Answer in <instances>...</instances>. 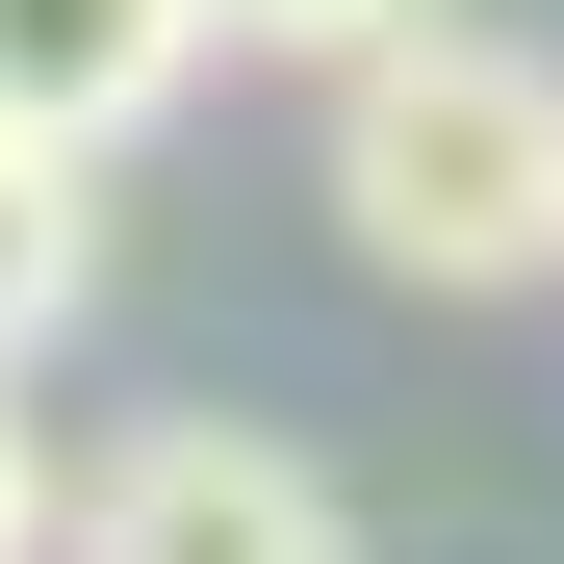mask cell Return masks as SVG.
I'll return each mask as SVG.
<instances>
[{
	"label": "cell",
	"instance_id": "obj_6",
	"mask_svg": "<svg viewBox=\"0 0 564 564\" xmlns=\"http://www.w3.org/2000/svg\"><path fill=\"white\" fill-rule=\"evenodd\" d=\"M26 539H77V488H52V436H26V411H0V564H26Z\"/></svg>",
	"mask_w": 564,
	"mask_h": 564
},
{
	"label": "cell",
	"instance_id": "obj_3",
	"mask_svg": "<svg viewBox=\"0 0 564 564\" xmlns=\"http://www.w3.org/2000/svg\"><path fill=\"white\" fill-rule=\"evenodd\" d=\"M206 52H231L206 0H0V129L26 154H129Z\"/></svg>",
	"mask_w": 564,
	"mask_h": 564
},
{
	"label": "cell",
	"instance_id": "obj_2",
	"mask_svg": "<svg viewBox=\"0 0 564 564\" xmlns=\"http://www.w3.org/2000/svg\"><path fill=\"white\" fill-rule=\"evenodd\" d=\"M52 564H359V513H334V462H282V436H231V411H154L104 488H77Z\"/></svg>",
	"mask_w": 564,
	"mask_h": 564
},
{
	"label": "cell",
	"instance_id": "obj_4",
	"mask_svg": "<svg viewBox=\"0 0 564 564\" xmlns=\"http://www.w3.org/2000/svg\"><path fill=\"white\" fill-rule=\"evenodd\" d=\"M77 180H104V154H26V129H0V386H26V359L77 334V282H104V206H77Z\"/></svg>",
	"mask_w": 564,
	"mask_h": 564
},
{
	"label": "cell",
	"instance_id": "obj_5",
	"mask_svg": "<svg viewBox=\"0 0 564 564\" xmlns=\"http://www.w3.org/2000/svg\"><path fill=\"white\" fill-rule=\"evenodd\" d=\"M206 26H231V52H308V77H359L386 26H436V0H206Z\"/></svg>",
	"mask_w": 564,
	"mask_h": 564
},
{
	"label": "cell",
	"instance_id": "obj_1",
	"mask_svg": "<svg viewBox=\"0 0 564 564\" xmlns=\"http://www.w3.org/2000/svg\"><path fill=\"white\" fill-rule=\"evenodd\" d=\"M334 231L386 282H436V308L564 282V77L513 26H386L334 77Z\"/></svg>",
	"mask_w": 564,
	"mask_h": 564
}]
</instances>
